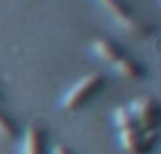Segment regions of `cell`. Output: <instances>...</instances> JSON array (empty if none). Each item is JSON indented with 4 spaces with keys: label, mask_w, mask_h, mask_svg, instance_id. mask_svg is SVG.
<instances>
[{
    "label": "cell",
    "mask_w": 161,
    "mask_h": 154,
    "mask_svg": "<svg viewBox=\"0 0 161 154\" xmlns=\"http://www.w3.org/2000/svg\"><path fill=\"white\" fill-rule=\"evenodd\" d=\"M91 51H93L102 62H106L108 66H113L119 75H124V77H128V79H143V77H146L143 64H139L135 57L126 55L124 49H121L117 42L108 40V38H95V40L91 42Z\"/></svg>",
    "instance_id": "1"
},
{
    "label": "cell",
    "mask_w": 161,
    "mask_h": 154,
    "mask_svg": "<svg viewBox=\"0 0 161 154\" xmlns=\"http://www.w3.org/2000/svg\"><path fill=\"white\" fill-rule=\"evenodd\" d=\"M104 86H106V75H104L102 71L86 73L84 77H80V79L62 95L60 106H62L64 110H80V108H84Z\"/></svg>",
    "instance_id": "2"
},
{
    "label": "cell",
    "mask_w": 161,
    "mask_h": 154,
    "mask_svg": "<svg viewBox=\"0 0 161 154\" xmlns=\"http://www.w3.org/2000/svg\"><path fill=\"white\" fill-rule=\"evenodd\" d=\"M97 3H99L102 9H104L124 31H128L130 35H135V38H146V35H150V33L154 31L148 22L139 20V18L132 13V9L126 7L124 0H97Z\"/></svg>",
    "instance_id": "3"
},
{
    "label": "cell",
    "mask_w": 161,
    "mask_h": 154,
    "mask_svg": "<svg viewBox=\"0 0 161 154\" xmlns=\"http://www.w3.org/2000/svg\"><path fill=\"white\" fill-rule=\"evenodd\" d=\"M119 143L128 154H152L161 141V130H141L139 123H132L124 130H117Z\"/></svg>",
    "instance_id": "4"
},
{
    "label": "cell",
    "mask_w": 161,
    "mask_h": 154,
    "mask_svg": "<svg viewBox=\"0 0 161 154\" xmlns=\"http://www.w3.org/2000/svg\"><path fill=\"white\" fill-rule=\"evenodd\" d=\"M126 106L132 112V117L141 130H161V101L159 99L143 95V97L132 99Z\"/></svg>",
    "instance_id": "5"
},
{
    "label": "cell",
    "mask_w": 161,
    "mask_h": 154,
    "mask_svg": "<svg viewBox=\"0 0 161 154\" xmlns=\"http://www.w3.org/2000/svg\"><path fill=\"white\" fill-rule=\"evenodd\" d=\"M20 154H47L44 130L40 125H29L25 130L22 143H20Z\"/></svg>",
    "instance_id": "6"
},
{
    "label": "cell",
    "mask_w": 161,
    "mask_h": 154,
    "mask_svg": "<svg viewBox=\"0 0 161 154\" xmlns=\"http://www.w3.org/2000/svg\"><path fill=\"white\" fill-rule=\"evenodd\" d=\"M132 123H137V121H135L132 112L128 110V106H119V108L115 110V114H113V125H115L117 130H124V128H128V125H132Z\"/></svg>",
    "instance_id": "7"
},
{
    "label": "cell",
    "mask_w": 161,
    "mask_h": 154,
    "mask_svg": "<svg viewBox=\"0 0 161 154\" xmlns=\"http://www.w3.org/2000/svg\"><path fill=\"white\" fill-rule=\"evenodd\" d=\"M0 136H5V139H16L18 136V123L5 110H0Z\"/></svg>",
    "instance_id": "8"
},
{
    "label": "cell",
    "mask_w": 161,
    "mask_h": 154,
    "mask_svg": "<svg viewBox=\"0 0 161 154\" xmlns=\"http://www.w3.org/2000/svg\"><path fill=\"white\" fill-rule=\"evenodd\" d=\"M51 154H75L69 145H64V143H58V145H53L51 147Z\"/></svg>",
    "instance_id": "9"
}]
</instances>
